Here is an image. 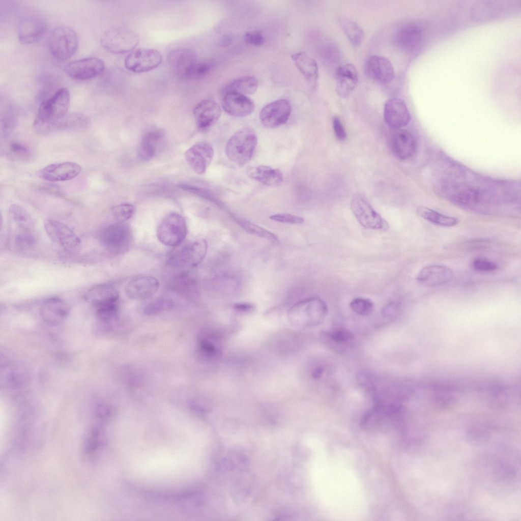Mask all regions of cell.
<instances>
[{
	"mask_svg": "<svg viewBox=\"0 0 521 521\" xmlns=\"http://www.w3.org/2000/svg\"><path fill=\"white\" fill-rule=\"evenodd\" d=\"M70 101L69 91L63 88L42 102L34 122L36 132L41 134L51 132L53 124L67 114Z\"/></svg>",
	"mask_w": 521,
	"mask_h": 521,
	"instance_id": "cell-1",
	"label": "cell"
},
{
	"mask_svg": "<svg viewBox=\"0 0 521 521\" xmlns=\"http://www.w3.org/2000/svg\"><path fill=\"white\" fill-rule=\"evenodd\" d=\"M257 141V136L253 129L242 128L228 139L225 148L226 155L231 161L243 165L252 158Z\"/></svg>",
	"mask_w": 521,
	"mask_h": 521,
	"instance_id": "cell-2",
	"label": "cell"
},
{
	"mask_svg": "<svg viewBox=\"0 0 521 521\" xmlns=\"http://www.w3.org/2000/svg\"><path fill=\"white\" fill-rule=\"evenodd\" d=\"M398 408L393 404L379 405L363 417L361 426L371 432H384L393 430L398 423Z\"/></svg>",
	"mask_w": 521,
	"mask_h": 521,
	"instance_id": "cell-3",
	"label": "cell"
},
{
	"mask_svg": "<svg viewBox=\"0 0 521 521\" xmlns=\"http://www.w3.org/2000/svg\"><path fill=\"white\" fill-rule=\"evenodd\" d=\"M78 45L76 32L71 27L60 25L51 32L48 39V48L50 53L56 59L66 60L77 50Z\"/></svg>",
	"mask_w": 521,
	"mask_h": 521,
	"instance_id": "cell-4",
	"label": "cell"
},
{
	"mask_svg": "<svg viewBox=\"0 0 521 521\" xmlns=\"http://www.w3.org/2000/svg\"><path fill=\"white\" fill-rule=\"evenodd\" d=\"M101 44L107 51L116 54L132 50L138 45L139 38L134 31L123 27H114L105 31L101 37Z\"/></svg>",
	"mask_w": 521,
	"mask_h": 521,
	"instance_id": "cell-5",
	"label": "cell"
},
{
	"mask_svg": "<svg viewBox=\"0 0 521 521\" xmlns=\"http://www.w3.org/2000/svg\"><path fill=\"white\" fill-rule=\"evenodd\" d=\"M185 218L180 214L171 213L165 216L157 230V237L163 244L170 247L179 245L187 234Z\"/></svg>",
	"mask_w": 521,
	"mask_h": 521,
	"instance_id": "cell-6",
	"label": "cell"
},
{
	"mask_svg": "<svg viewBox=\"0 0 521 521\" xmlns=\"http://www.w3.org/2000/svg\"><path fill=\"white\" fill-rule=\"evenodd\" d=\"M208 243L204 239L193 241L175 252L169 257L168 264L173 267L193 268L205 257Z\"/></svg>",
	"mask_w": 521,
	"mask_h": 521,
	"instance_id": "cell-7",
	"label": "cell"
},
{
	"mask_svg": "<svg viewBox=\"0 0 521 521\" xmlns=\"http://www.w3.org/2000/svg\"><path fill=\"white\" fill-rule=\"evenodd\" d=\"M132 233L125 223L115 222L103 227L99 235V240L106 248L115 252H123L130 246Z\"/></svg>",
	"mask_w": 521,
	"mask_h": 521,
	"instance_id": "cell-8",
	"label": "cell"
},
{
	"mask_svg": "<svg viewBox=\"0 0 521 521\" xmlns=\"http://www.w3.org/2000/svg\"><path fill=\"white\" fill-rule=\"evenodd\" d=\"M351 207L355 217L364 227L383 230L388 228L387 223L363 195L355 194L352 199Z\"/></svg>",
	"mask_w": 521,
	"mask_h": 521,
	"instance_id": "cell-9",
	"label": "cell"
},
{
	"mask_svg": "<svg viewBox=\"0 0 521 521\" xmlns=\"http://www.w3.org/2000/svg\"><path fill=\"white\" fill-rule=\"evenodd\" d=\"M44 226L49 238L67 251L74 252L80 249L79 238L64 223L49 219L45 221Z\"/></svg>",
	"mask_w": 521,
	"mask_h": 521,
	"instance_id": "cell-10",
	"label": "cell"
},
{
	"mask_svg": "<svg viewBox=\"0 0 521 521\" xmlns=\"http://www.w3.org/2000/svg\"><path fill=\"white\" fill-rule=\"evenodd\" d=\"M162 61L159 51L152 48H139L132 51L125 59V67L135 73H143L158 67Z\"/></svg>",
	"mask_w": 521,
	"mask_h": 521,
	"instance_id": "cell-11",
	"label": "cell"
},
{
	"mask_svg": "<svg viewBox=\"0 0 521 521\" xmlns=\"http://www.w3.org/2000/svg\"><path fill=\"white\" fill-rule=\"evenodd\" d=\"M104 69L103 61L96 57H85L69 62L64 68L69 76L79 80L96 77L101 74Z\"/></svg>",
	"mask_w": 521,
	"mask_h": 521,
	"instance_id": "cell-12",
	"label": "cell"
},
{
	"mask_svg": "<svg viewBox=\"0 0 521 521\" xmlns=\"http://www.w3.org/2000/svg\"><path fill=\"white\" fill-rule=\"evenodd\" d=\"M214 154L212 145L207 141L197 142L185 152V160L197 175H202L211 164Z\"/></svg>",
	"mask_w": 521,
	"mask_h": 521,
	"instance_id": "cell-13",
	"label": "cell"
},
{
	"mask_svg": "<svg viewBox=\"0 0 521 521\" xmlns=\"http://www.w3.org/2000/svg\"><path fill=\"white\" fill-rule=\"evenodd\" d=\"M291 105L285 99L272 102L261 110L259 120L262 124L268 128H274L285 124L291 115Z\"/></svg>",
	"mask_w": 521,
	"mask_h": 521,
	"instance_id": "cell-14",
	"label": "cell"
},
{
	"mask_svg": "<svg viewBox=\"0 0 521 521\" xmlns=\"http://www.w3.org/2000/svg\"><path fill=\"white\" fill-rule=\"evenodd\" d=\"M47 30V24L43 17L36 15L27 16L18 24V38L22 44L36 43L43 38Z\"/></svg>",
	"mask_w": 521,
	"mask_h": 521,
	"instance_id": "cell-15",
	"label": "cell"
},
{
	"mask_svg": "<svg viewBox=\"0 0 521 521\" xmlns=\"http://www.w3.org/2000/svg\"><path fill=\"white\" fill-rule=\"evenodd\" d=\"M221 113V108L215 100L207 99L200 101L193 109L197 129L201 132L208 131L217 122Z\"/></svg>",
	"mask_w": 521,
	"mask_h": 521,
	"instance_id": "cell-16",
	"label": "cell"
},
{
	"mask_svg": "<svg viewBox=\"0 0 521 521\" xmlns=\"http://www.w3.org/2000/svg\"><path fill=\"white\" fill-rule=\"evenodd\" d=\"M159 282L149 275H140L129 280L125 287L127 296L133 300H142L153 296L158 291Z\"/></svg>",
	"mask_w": 521,
	"mask_h": 521,
	"instance_id": "cell-17",
	"label": "cell"
},
{
	"mask_svg": "<svg viewBox=\"0 0 521 521\" xmlns=\"http://www.w3.org/2000/svg\"><path fill=\"white\" fill-rule=\"evenodd\" d=\"M421 27L415 23L406 24L399 28L395 34L394 42L397 48L408 53L415 52L422 40Z\"/></svg>",
	"mask_w": 521,
	"mask_h": 521,
	"instance_id": "cell-18",
	"label": "cell"
},
{
	"mask_svg": "<svg viewBox=\"0 0 521 521\" xmlns=\"http://www.w3.org/2000/svg\"><path fill=\"white\" fill-rule=\"evenodd\" d=\"M221 104L227 113L235 117L249 115L255 108L251 99L245 95L234 92L223 93Z\"/></svg>",
	"mask_w": 521,
	"mask_h": 521,
	"instance_id": "cell-19",
	"label": "cell"
},
{
	"mask_svg": "<svg viewBox=\"0 0 521 521\" xmlns=\"http://www.w3.org/2000/svg\"><path fill=\"white\" fill-rule=\"evenodd\" d=\"M453 277L454 273L449 268L432 265L422 268L416 276V280L426 287H433L446 284Z\"/></svg>",
	"mask_w": 521,
	"mask_h": 521,
	"instance_id": "cell-20",
	"label": "cell"
},
{
	"mask_svg": "<svg viewBox=\"0 0 521 521\" xmlns=\"http://www.w3.org/2000/svg\"><path fill=\"white\" fill-rule=\"evenodd\" d=\"M81 170L77 163L67 161L49 164L39 171V177L50 182L70 180L78 176Z\"/></svg>",
	"mask_w": 521,
	"mask_h": 521,
	"instance_id": "cell-21",
	"label": "cell"
},
{
	"mask_svg": "<svg viewBox=\"0 0 521 521\" xmlns=\"http://www.w3.org/2000/svg\"><path fill=\"white\" fill-rule=\"evenodd\" d=\"M384 115L387 124L397 129L407 126L410 120L408 108L404 102L399 98H392L386 102Z\"/></svg>",
	"mask_w": 521,
	"mask_h": 521,
	"instance_id": "cell-22",
	"label": "cell"
},
{
	"mask_svg": "<svg viewBox=\"0 0 521 521\" xmlns=\"http://www.w3.org/2000/svg\"><path fill=\"white\" fill-rule=\"evenodd\" d=\"M365 67L368 76L379 83H388L394 77L393 66L390 61L384 56H370L366 61Z\"/></svg>",
	"mask_w": 521,
	"mask_h": 521,
	"instance_id": "cell-23",
	"label": "cell"
},
{
	"mask_svg": "<svg viewBox=\"0 0 521 521\" xmlns=\"http://www.w3.org/2000/svg\"><path fill=\"white\" fill-rule=\"evenodd\" d=\"M69 311L68 304L58 298H51L45 300L40 308L42 317L51 325L62 323L67 318Z\"/></svg>",
	"mask_w": 521,
	"mask_h": 521,
	"instance_id": "cell-24",
	"label": "cell"
},
{
	"mask_svg": "<svg viewBox=\"0 0 521 521\" xmlns=\"http://www.w3.org/2000/svg\"><path fill=\"white\" fill-rule=\"evenodd\" d=\"M391 147L394 154L398 158L406 160L415 154L417 144L414 136L410 131L399 129L392 136Z\"/></svg>",
	"mask_w": 521,
	"mask_h": 521,
	"instance_id": "cell-25",
	"label": "cell"
},
{
	"mask_svg": "<svg viewBox=\"0 0 521 521\" xmlns=\"http://www.w3.org/2000/svg\"><path fill=\"white\" fill-rule=\"evenodd\" d=\"M336 90L343 98L349 97L355 89L358 81V73L352 64L340 66L336 73Z\"/></svg>",
	"mask_w": 521,
	"mask_h": 521,
	"instance_id": "cell-26",
	"label": "cell"
},
{
	"mask_svg": "<svg viewBox=\"0 0 521 521\" xmlns=\"http://www.w3.org/2000/svg\"><path fill=\"white\" fill-rule=\"evenodd\" d=\"M166 59L171 68L185 77L188 70L197 62V55L192 49L180 48L169 52Z\"/></svg>",
	"mask_w": 521,
	"mask_h": 521,
	"instance_id": "cell-27",
	"label": "cell"
},
{
	"mask_svg": "<svg viewBox=\"0 0 521 521\" xmlns=\"http://www.w3.org/2000/svg\"><path fill=\"white\" fill-rule=\"evenodd\" d=\"M291 58L309 85L314 89L317 83L319 69L314 59L303 52L294 53Z\"/></svg>",
	"mask_w": 521,
	"mask_h": 521,
	"instance_id": "cell-28",
	"label": "cell"
},
{
	"mask_svg": "<svg viewBox=\"0 0 521 521\" xmlns=\"http://www.w3.org/2000/svg\"><path fill=\"white\" fill-rule=\"evenodd\" d=\"M250 178L270 187L280 186L283 181V177L280 170L267 165L250 167L246 170Z\"/></svg>",
	"mask_w": 521,
	"mask_h": 521,
	"instance_id": "cell-29",
	"label": "cell"
},
{
	"mask_svg": "<svg viewBox=\"0 0 521 521\" xmlns=\"http://www.w3.org/2000/svg\"><path fill=\"white\" fill-rule=\"evenodd\" d=\"M119 297L118 292L107 284L97 285L85 294V299L95 308L108 303H116Z\"/></svg>",
	"mask_w": 521,
	"mask_h": 521,
	"instance_id": "cell-30",
	"label": "cell"
},
{
	"mask_svg": "<svg viewBox=\"0 0 521 521\" xmlns=\"http://www.w3.org/2000/svg\"><path fill=\"white\" fill-rule=\"evenodd\" d=\"M163 137V132L159 129L148 131L143 135L138 148V155L142 161L152 159L156 155L157 147Z\"/></svg>",
	"mask_w": 521,
	"mask_h": 521,
	"instance_id": "cell-31",
	"label": "cell"
},
{
	"mask_svg": "<svg viewBox=\"0 0 521 521\" xmlns=\"http://www.w3.org/2000/svg\"><path fill=\"white\" fill-rule=\"evenodd\" d=\"M416 212L421 218L436 225L451 227L459 223V219L456 217L442 214L425 206H418Z\"/></svg>",
	"mask_w": 521,
	"mask_h": 521,
	"instance_id": "cell-32",
	"label": "cell"
},
{
	"mask_svg": "<svg viewBox=\"0 0 521 521\" xmlns=\"http://www.w3.org/2000/svg\"><path fill=\"white\" fill-rule=\"evenodd\" d=\"M258 86L257 80L252 76H244L236 79L226 85L223 93L234 92L243 95L254 93Z\"/></svg>",
	"mask_w": 521,
	"mask_h": 521,
	"instance_id": "cell-33",
	"label": "cell"
},
{
	"mask_svg": "<svg viewBox=\"0 0 521 521\" xmlns=\"http://www.w3.org/2000/svg\"><path fill=\"white\" fill-rule=\"evenodd\" d=\"M88 124V118L78 112L67 114L53 124L51 132L57 130L78 129L84 128Z\"/></svg>",
	"mask_w": 521,
	"mask_h": 521,
	"instance_id": "cell-34",
	"label": "cell"
},
{
	"mask_svg": "<svg viewBox=\"0 0 521 521\" xmlns=\"http://www.w3.org/2000/svg\"><path fill=\"white\" fill-rule=\"evenodd\" d=\"M339 22L351 44L355 46H359L364 38L363 32L361 27L356 22L345 17H340Z\"/></svg>",
	"mask_w": 521,
	"mask_h": 521,
	"instance_id": "cell-35",
	"label": "cell"
},
{
	"mask_svg": "<svg viewBox=\"0 0 521 521\" xmlns=\"http://www.w3.org/2000/svg\"><path fill=\"white\" fill-rule=\"evenodd\" d=\"M238 224L247 233L256 236L267 239L272 241H277V237L271 231L254 224L248 220L237 218Z\"/></svg>",
	"mask_w": 521,
	"mask_h": 521,
	"instance_id": "cell-36",
	"label": "cell"
},
{
	"mask_svg": "<svg viewBox=\"0 0 521 521\" xmlns=\"http://www.w3.org/2000/svg\"><path fill=\"white\" fill-rule=\"evenodd\" d=\"M135 212V207L129 204H123L113 207L112 215L115 222L125 223L130 219Z\"/></svg>",
	"mask_w": 521,
	"mask_h": 521,
	"instance_id": "cell-37",
	"label": "cell"
},
{
	"mask_svg": "<svg viewBox=\"0 0 521 521\" xmlns=\"http://www.w3.org/2000/svg\"><path fill=\"white\" fill-rule=\"evenodd\" d=\"M350 307L356 313L362 316H366L372 313L374 304L369 299L359 297L351 301Z\"/></svg>",
	"mask_w": 521,
	"mask_h": 521,
	"instance_id": "cell-38",
	"label": "cell"
},
{
	"mask_svg": "<svg viewBox=\"0 0 521 521\" xmlns=\"http://www.w3.org/2000/svg\"><path fill=\"white\" fill-rule=\"evenodd\" d=\"M98 319L102 322L107 323L114 320L118 314L116 303L104 304L96 307Z\"/></svg>",
	"mask_w": 521,
	"mask_h": 521,
	"instance_id": "cell-39",
	"label": "cell"
},
{
	"mask_svg": "<svg viewBox=\"0 0 521 521\" xmlns=\"http://www.w3.org/2000/svg\"><path fill=\"white\" fill-rule=\"evenodd\" d=\"M211 65L206 62H196L188 70L185 77L198 79L206 76L210 71Z\"/></svg>",
	"mask_w": 521,
	"mask_h": 521,
	"instance_id": "cell-40",
	"label": "cell"
},
{
	"mask_svg": "<svg viewBox=\"0 0 521 521\" xmlns=\"http://www.w3.org/2000/svg\"><path fill=\"white\" fill-rule=\"evenodd\" d=\"M173 306L172 301L167 298H159L150 303L144 309L147 314H152L169 309Z\"/></svg>",
	"mask_w": 521,
	"mask_h": 521,
	"instance_id": "cell-41",
	"label": "cell"
},
{
	"mask_svg": "<svg viewBox=\"0 0 521 521\" xmlns=\"http://www.w3.org/2000/svg\"><path fill=\"white\" fill-rule=\"evenodd\" d=\"M474 269L480 272H490L498 268L497 265L494 262L483 257H477L472 262Z\"/></svg>",
	"mask_w": 521,
	"mask_h": 521,
	"instance_id": "cell-42",
	"label": "cell"
},
{
	"mask_svg": "<svg viewBox=\"0 0 521 521\" xmlns=\"http://www.w3.org/2000/svg\"><path fill=\"white\" fill-rule=\"evenodd\" d=\"M9 151L12 156L20 159H27L31 155V151L27 146L16 141H13L10 144Z\"/></svg>",
	"mask_w": 521,
	"mask_h": 521,
	"instance_id": "cell-43",
	"label": "cell"
},
{
	"mask_svg": "<svg viewBox=\"0 0 521 521\" xmlns=\"http://www.w3.org/2000/svg\"><path fill=\"white\" fill-rule=\"evenodd\" d=\"M329 338L336 344H346L353 339V336L350 332L345 329L336 330L330 333Z\"/></svg>",
	"mask_w": 521,
	"mask_h": 521,
	"instance_id": "cell-44",
	"label": "cell"
},
{
	"mask_svg": "<svg viewBox=\"0 0 521 521\" xmlns=\"http://www.w3.org/2000/svg\"><path fill=\"white\" fill-rule=\"evenodd\" d=\"M16 124V119L11 113L5 114L1 121V133L2 136L10 135L14 129Z\"/></svg>",
	"mask_w": 521,
	"mask_h": 521,
	"instance_id": "cell-45",
	"label": "cell"
},
{
	"mask_svg": "<svg viewBox=\"0 0 521 521\" xmlns=\"http://www.w3.org/2000/svg\"><path fill=\"white\" fill-rule=\"evenodd\" d=\"M270 219L274 221L292 224H300L304 222V219L301 217L286 213L272 215L270 216Z\"/></svg>",
	"mask_w": 521,
	"mask_h": 521,
	"instance_id": "cell-46",
	"label": "cell"
},
{
	"mask_svg": "<svg viewBox=\"0 0 521 521\" xmlns=\"http://www.w3.org/2000/svg\"><path fill=\"white\" fill-rule=\"evenodd\" d=\"M243 39L247 43L257 47L262 45L265 42L264 36L257 31L246 32L243 36Z\"/></svg>",
	"mask_w": 521,
	"mask_h": 521,
	"instance_id": "cell-47",
	"label": "cell"
},
{
	"mask_svg": "<svg viewBox=\"0 0 521 521\" xmlns=\"http://www.w3.org/2000/svg\"><path fill=\"white\" fill-rule=\"evenodd\" d=\"M333 126L337 138L340 140H344L346 137V133L339 118H335L334 119Z\"/></svg>",
	"mask_w": 521,
	"mask_h": 521,
	"instance_id": "cell-48",
	"label": "cell"
},
{
	"mask_svg": "<svg viewBox=\"0 0 521 521\" xmlns=\"http://www.w3.org/2000/svg\"><path fill=\"white\" fill-rule=\"evenodd\" d=\"M399 308V305L396 302H392L386 305L382 310L383 315L387 318L395 316Z\"/></svg>",
	"mask_w": 521,
	"mask_h": 521,
	"instance_id": "cell-49",
	"label": "cell"
},
{
	"mask_svg": "<svg viewBox=\"0 0 521 521\" xmlns=\"http://www.w3.org/2000/svg\"><path fill=\"white\" fill-rule=\"evenodd\" d=\"M234 307L237 310L243 312L251 311L254 309L253 305L249 303H236Z\"/></svg>",
	"mask_w": 521,
	"mask_h": 521,
	"instance_id": "cell-50",
	"label": "cell"
},
{
	"mask_svg": "<svg viewBox=\"0 0 521 521\" xmlns=\"http://www.w3.org/2000/svg\"><path fill=\"white\" fill-rule=\"evenodd\" d=\"M323 372V368L321 366H319L314 369L312 372V376L315 379H319L322 375Z\"/></svg>",
	"mask_w": 521,
	"mask_h": 521,
	"instance_id": "cell-51",
	"label": "cell"
}]
</instances>
